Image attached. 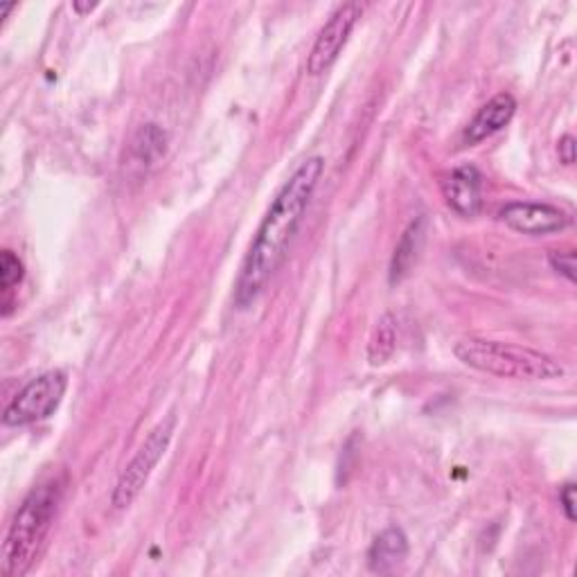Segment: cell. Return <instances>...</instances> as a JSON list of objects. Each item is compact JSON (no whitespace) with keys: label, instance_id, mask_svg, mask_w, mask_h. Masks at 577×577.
<instances>
[{"label":"cell","instance_id":"1","mask_svg":"<svg viewBox=\"0 0 577 577\" xmlns=\"http://www.w3.org/2000/svg\"><path fill=\"white\" fill-rule=\"evenodd\" d=\"M322 172L325 161L320 156L305 158L275 195L256 237L250 242L235 282V305L239 309L250 307L264 294V288L286 260Z\"/></svg>","mask_w":577,"mask_h":577},{"label":"cell","instance_id":"2","mask_svg":"<svg viewBox=\"0 0 577 577\" xmlns=\"http://www.w3.org/2000/svg\"><path fill=\"white\" fill-rule=\"evenodd\" d=\"M66 476H52L36 485L19 505L3 544L0 570L5 577H23L39 557L44 541L63 498Z\"/></svg>","mask_w":577,"mask_h":577},{"label":"cell","instance_id":"3","mask_svg":"<svg viewBox=\"0 0 577 577\" xmlns=\"http://www.w3.org/2000/svg\"><path fill=\"white\" fill-rule=\"evenodd\" d=\"M454 354L467 368L501 379L551 381L564 375V366L555 356L526 345L492 339H460L454 345Z\"/></svg>","mask_w":577,"mask_h":577},{"label":"cell","instance_id":"4","mask_svg":"<svg viewBox=\"0 0 577 577\" xmlns=\"http://www.w3.org/2000/svg\"><path fill=\"white\" fill-rule=\"evenodd\" d=\"M174 428H176V417L167 415L165 420H161L150 431V436L144 438V443L140 445V449L136 451L131 462L125 467V472L120 474V479H118V483L114 487L111 503H114L116 510L129 508V505L142 492V487L148 485L152 472H154L156 464L161 462V458L165 456V451H167V447L172 443Z\"/></svg>","mask_w":577,"mask_h":577},{"label":"cell","instance_id":"5","mask_svg":"<svg viewBox=\"0 0 577 577\" xmlns=\"http://www.w3.org/2000/svg\"><path fill=\"white\" fill-rule=\"evenodd\" d=\"M66 386H68V379L59 370H50V373H44L36 379H32L14 395V400L5 407L3 424L5 426H27V424L50 417L63 400Z\"/></svg>","mask_w":577,"mask_h":577},{"label":"cell","instance_id":"6","mask_svg":"<svg viewBox=\"0 0 577 577\" xmlns=\"http://www.w3.org/2000/svg\"><path fill=\"white\" fill-rule=\"evenodd\" d=\"M361 14H364V8L358 3H343L341 8L334 10V14L328 19L316 36V42L309 50L307 57V72L314 78L322 75V72H328L334 61L339 59L341 50L345 48L350 34L354 30V25L358 23Z\"/></svg>","mask_w":577,"mask_h":577},{"label":"cell","instance_id":"7","mask_svg":"<svg viewBox=\"0 0 577 577\" xmlns=\"http://www.w3.org/2000/svg\"><path fill=\"white\" fill-rule=\"evenodd\" d=\"M498 220L508 228L530 237L553 235L570 226V214H566L557 205L537 201H513L503 205Z\"/></svg>","mask_w":577,"mask_h":577},{"label":"cell","instance_id":"8","mask_svg":"<svg viewBox=\"0 0 577 577\" xmlns=\"http://www.w3.org/2000/svg\"><path fill=\"white\" fill-rule=\"evenodd\" d=\"M443 197L460 216H476L483 203V176L474 165H460L443 180Z\"/></svg>","mask_w":577,"mask_h":577},{"label":"cell","instance_id":"9","mask_svg":"<svg viewBox=\"0 0 577 577\" xmlns=\"http://www.w3.org/2000/svg\"><path fill=\"white\" fill-rule=\"evenodd\" d=\"M517 114V99L510 93L494 95L485 106L479 108L474 120L467 125L462 133L464 144H479L490 136L498 133L503 127H508Z\"/></svg>","mask_w":577,"mask_h":577},{"label":"cell","instance_id":"10","mask_svg":"<svg viewBox=\"0 0 577 577\" xmlns=\"http://www.w3.org/2000/svg\"><path fill=\"white\" fill-rule=\"evenodd\" d=\"M409 555V539L402 528H386L370 546L368 564L375 573H390Z\"/></svg>","mask_w":577,"mask_h":577},{"label":"cell","instance_id":"11","mask_svg":"<svg viewBox=\"0 0 577 577\" xmlns=\"http://www.w3.org/2000/svg\"><path fill=\"white\" fill-rule=\"evenodd\" d=\"M424 226L426 222L422 220H415L402 235L400 244L395 246V252H392V262H390V282H402L413 264L417 262V256H420V248L424 244Z\"/></svg>","mask_w":577,"mask_h":577},{"label":"cell","instance_id":"12","mask_svg":"<svg viewBox=\"0 0 577 577\" xmlns=\"http://www.w3.org/2000/svg\"><path fill=\"white\" fill-rule=\"evenodd\" d=\"M397 348V320L392 314H384L377 320V328L368 343V361L370 366H384L395 354Z\"/></svg>","mask_w":577,"mask_h":577},{"label":"cell","instance_id":"13","mask_svg":"<svg viewBox=\"0 0 577 577\" xmlns=\"http://www.w3.org/2000/svg\"><path fill=\"white\" fill-rule=\"evenodd\" d=\"M165 144L167 136L158 125H144L131 142V152L140 165H150L165 154Z\"/></svg>","mask_w":577,"mask_h":577},{"label":"cell","instance_id":"14","mask_svg":"<svg viewBox=\"0 0 577 577\" xmlns=\"http://www.w3.org/2000/svg\"><path fill=\"white\" fill-rule=\"evenodd\" d=\"M21 280H23V262L19 260L16 252L12 250L0 252V288H3V294H10Z\"/></svg>","mask_w":577,"mask_h":577},{"label":"cell","instance_id":"15","mask_svg":"<svg viewBox=\"0 0 577 577\" xmlns=\"http://www.w3.org/2000/svg\"><path fill=\"white\" fill-rule=\"evenodd\" d=\"M551 267L564 275L568 282H575V256L573 250H553L549 256Z\"/></svg>","mask_w":577,"mask_h":577},{"label":"cell","instance_id":"16","mask_svg":"<svg viewBox=\"0 0 577 577\" xmlns=\"http://www.w3.org/2000/svg\"><path fill=\"white\" fill-rule=\"evenodd\" d=\"M560 503H562V510L566 515L568 521H575V485L566 483L560 492Z\"/></svg>","mask_w":577,"mask_h":577},{"label":"cell","instance_id":"17","mask_svg":"<svg viewBox=\"0 0 577 577\" xmlns=\"http://www.w3.org/2000/svg\"><path fill=\"white\" fill-rule=\"evenodd\" d=\"M557 152H560V161L564 165H573L575 163V138L570 133H566V136L560 138Z\"/></svg>","mask_w":577,"mask_h":577},{"label":"cell","instance_id":"18","mask_svg":"<svg viewBox=\"0 0 577 577\" xmlns=\"http://www.w3.org/2000/svg\"><path fill=\"white\" fill-rule=\"evenodd\" d=\"M97 8V3H72V10H75L78 14H89Z\"/></svg>","mask_w":577,"mask_h":577}]
</instances>
